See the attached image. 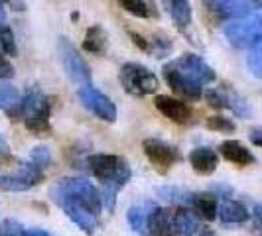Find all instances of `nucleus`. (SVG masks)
I'll return each mask as SVG.
<instances>
[{
  "label": "nucleus",
  "instance_id": "72a5a7b5",
  "mask_svg": "<svg viewBox=\"0 0 262 236\" xmlns=\"http://www.w3.org/2000/svg\"><path fill=\"white\" fill-rule=\"evenodd\" d=\"M250 142L254 146H258V148H262V126H258V128H254V130L250 132Z\"/></svg>",
  "mask_w": 262,
  "mask_h": 236
},
{
  "label": "nucleus",
  "instance_id": "9b49d317",
  "mask_svg": "<svg viewBox=\"0 0 262 236\" xmlns=\"http://www.w3.org/2000/svg\"><path fill=\"white\" fill-rule=\"evenodd\" d=\"M162 71H164L166 83H168L176 92H180L182 97H185V99H201V97H203V87H199L191 79L185 77L184 73L173 65V63H166Z\"/></svg>",
  "mask_w": 262,
  "mask_h": 236
},
{
  "label": "nucleus",
  "instance_id": "412c9836",
  "mask_svg": "<svg viewBox=\"0 0 262 236\" xmlns=\"http://www.w3.org/2000/svg\"><path fill=\"white\" fill-rule=\"evenodd\" d=\"M106 32L101 26H91L83 39V50L89 53H105Z\"/></svg>",
  "mask_w": 262,
  "mask_h": 236
},
{
  "label": "nucleus",
  "instance_id": "6e6552de",
  "mask_svg": "<svg viewBox=\"0 0 262 236\" xmlns=\"http://www.w3.org/2000/svg\"><path fill=\"white\" fill-rule=\"evenodd\" d=\"M57 183L66 191H69L71 195L77 197L81 203H85L95 215H99V210L103 207V197L91 181H87L83 177H66V179H59Z\"/></svg>",
  "mask_w": 262,
  "mask_h": 236
},
{
  "label": "nucleus",
  "instance_id": "4468645a",
  "mask_svg": "<svg viewBox=\"0 0 262 236\" xmlns=\"http://www.w3.org/2000/svg\"><path fill=\"white\" fill-rule=\"evenodd\" d=\"M148 232L152 236H171L176 232L173 228V213L170 209L154 207L148 219Z\"/></svg>",
  "mask_w": 262,
  "mask_h": 236
},
{
  "label": "nucleus",
  "instance_id": "a878e982",
  "mask_svg": "<svg viewBox=\"0 0 262 236\" xmlns=\"http://www.w3.org/2000/svg\"><path fill=\"white\" fill-rule=\"evenodd\" d=\"M203 97L213 108H231V99H233L231 95H225V92L215 91V89H207V91H203Z\"/></svg>",
  "mask_w": 262,
  "mask_h": 236
},
{
  "label": "nucleus",
  "instance_id": "a19ab883",
  "mask_svg": "<svg viewBox=\"0 0 262 236\" xmlns=\"http://www.w3.org/2000/svg\"><path fill=\"white\" fill-rule=\"evenodd\" d=\"M0 236H2V234H0Z\"/></svg>",
  "mask_w": 262,
  "mask_h": 236
},
{
  "label": "nucleus",
  "instance_id": "20e7f679",
  "mask_svg": "<svg viewBox=\"0 0 262 236\" xmlns=\"http://www.w3.org/2000/svg\"><path fill=\"white\" fill-rule=\"evenodd\" d=\"M120 85L132 97H146L158 91V77L140 63H124L120 67Z\"/></svg>",
  "mask_w": 262,
  "mask_h": 236
},
{
  "label": "nucleus",
  "instance_id": "0eeeda50",
  "mask_svg": "<svg viewBox=\"0 0 262 236\" xmlns=\"http://www.w3.org/2000/svg\"><path fill=\"white\" fill-rule=\"evenodd\" d=\"M43 179V170H39L38 166L30 163H22L16 173H8V175H0V189L4 191H28L30 187L38 185Z\"/></svg>",
  "mask_w": 262,
  "mask_h": 236
},
{
  "label": "nucleus",
  "instance_id": "b1692460",
  "mask_svg": "<svg viewBox=\"0 0 262 236\" xmlns=\"http://www.w3.org/2000/svg\"><path fill=\"white\" fill-rule=\"evenodd\" d=\"M20 103V95L14 89L12 85L2 83L0 85V110H10L12 106Z\"/></svg>",
  "mask_w": 262,
  "mask_h": 236
},
{
  "label": "nucleus",
  "instance_id": "7c9ffc66",
  "mask_svg": "<svg viewBox=\"0 0 262 236\" xmlns=\"http://www.w3.org/2000/svg\"><path fill=\"white\" fill-rule=\"evenodd\" d=\"M120 2V6L126 10V12L134 14V16H138V18H146L148 16V4H146L144 0H118Z\"/></svg>",
  "mask_w": 262,
  "mask_h": 236
},
{
  "label": "nucleus",
  "instance_id": "c9c22d12",
  "mask_svg": "<svg viewBox=\"0 0 262 236\" xmlns=\"http://www.w3.org/2000/svg\"><path fill=\"white\" fill-rule=\"evenodd\" d=\"M8 154V142L4 140V136L0 134V156H6Z\"/></svg>",
  "mask_w": 262,
  "mask_h": 236
},
{
  "label": "nucleus",
  "instance_id": "1a4fd4ad",
  "mask_svg": "<svg viewBox=\"0 0 262 236\" xmlns=\"http://www.w3.org/2000/svg\"><path fill=\"white\" fill-rule=\"evenodd\" d=\"M171 63L178 67L185 77L197 83L199 87H205V85L215 81V71L195 53H185V55H182L180 59H176Z\"/></svg>",
  "mask_w": 262,
  "mask_h": 236
},
{
  "label": "nucleus",
  "instance_id": "7ed1b4c3",
  "mask_svg": "<svg viewBox=\"0 0 262 236\" xmlns=\"http://www.w3.org/2000/svg\"><path fill=\"white\" fill-rule=\"evenodd\" d=\"M225 38L235 48H254L262 41V14H249L231 20L225 26Z\"/></svg>",
  "mask_w": 262,
  "mask_h": 236
},
{
  "label": "nucleus",
  "instance_id": "9d476101",
  "mask_svg": "<svg viewBox=\"0 0 262 236\" xmlns=\"http://www.w3.org/2000/svg\"><path fill=\"white\" fill-rule=\"evenodd\" d=\"M213 12L221 18H243L262 8V0H205Z\"/></svg>",
  "mask_w": 262,
  "mask_h": 236
},
{
  "label": "nucleus",
  "instance_id": "c756f323",
  "mask_svg": "<svg viewBox=\"0 0 262 236\" xmlns=\"http://www.w3.org/2000/svg\"><path fill=\"white\" fill-rule=\"evenodd\" d=\"M207 128L213 132H235V122L225 116H211L207 118Z\"/></svg>",
  "mask_w": 262,
  "mask_h": 236
},
{
  "label": "nucleus",
  "instance_id": "393cba45",
  "mask_svg": "<svg viewBox=\"0 0 262 236\" xmlns=\"http://www.w3.org/2000/svg\"><path fill=\"white\" fill-rule=\"evenodd\" d=\"M158 193L162 197H166L171 203H191L193 201V193H187L180 187H160Z\"/></svg>",
  "mask_w": 262,
  "mask_h": 236
},
{
  "label": "nucleus",
  "instance_id": "2eb2a0df",
  "mask_svg": "<svg viewBox=\"0 0 262 236\" xmlns=\"http://www.w3.org/2000/svg\"><path fill=\"white\" fill-rule=\"evenodd\" d=\"M219 152L227 161H231L235 166H250V163L256 161L252 152L247 146L241 144L238 140H225L223 144L219 146Z\"/></svg>",
  "mask_w": 262,
  "mask_h": 236
},
{
  "label": "nucleus",
  "instance_id": "4be33fe9",
  "mask_svg": "<svg viewBox=\"0 0 262 236\" xmlns=\"http://www.w3.org/2000/svg\"><path fill=\"white\" fill-rule=\"evenodd\" d=\"M168 6H170L171 18H173V22L178 26H189V22H191V4H189V0H168Z\"/></svg>",
  "mask_w": 262,
  "mask_h": 236
},
{
  "label": "nucleus",
  "instance_id": "6ab92c4d",
  "mask_svg": "<svg viewBox=\"0 0 262 236\" xmlns=\"http://www.w3.org/2000/svg\"><path fill=\"white\" fill-rule=\"evenodd\" d=\"M152 209H154V207L148 205V203L132 205L130 209H128L126 219H128V223H130L134 232H146V230H148V219H150Z\"/></svg>",
  "mask_w": 262,
  "mask_h": 236
},
{
  "label": "nucleus",
  "instance_id": "2f4dec72",
  "mask_svg": "<svg viewBox=\"0 0 262 236\" xmlns=\"http://www.w3.org/2000/svg\"><path fill=\"white\" fill-rule=\"evenodd\" d=\"M0 234L2 236H26V228L18 221H12V219H6L0 223Z\"/></svg>",
  "mask_w": 262,
  "mask_h": 236
},
{
  "label": "nucleus",
  "instance_id": "ddd939ff",
  "mask_svg": "<svg viewBox=\"0 0 262 236\" xmlns=\"http://www.w3.org/2000/svg\"><path fill=\"white\" fill-rule=\"evenodd\" d=\"M154 106L164 114L166 118H170L171 122H178V124H184L191 116V108L182 103L180 99H173L168 95H156L154 97Z\"/></svg>",
  "mask_w": 262,
  "mask_h": 236
},
{
  "label": "nucleus",
  "instance_id": "473e14b6",
  "mask_svg": "<svg viewBox=\"0 0 262 236\" xmlns=\"http://www.w3.org/2000/svg\"><path fill=\"white\" fill-rule=\"evenodd\" d=\"M10 77H14V67L6 59V55L0 53V79H10Z\"/></svg>",
  "mask_w": 262,
  "mask_h": 236
},
{
  "label": "nucleus",
  "instance_id": "aec40b11",
  "mask_svg": "<svg viewBox=\"0 0 262 236\" xmlns=\"http://www.w3.org/2000/svg\"><path fill=\"white\" fill-rule=\"evenodd\" d=\"M173 228L176 232L182 236H193L197 232V219L193 217V213L185 207L173 213Z\"/></svg>",
  "mask_w": 262,
  "mask_h": 236
},
{
  "label": "nucleus",
  "instance_id": "f704fd0d",
  "mask_svg": "<svg viewBox=\"0 0 262 236\" xmlns=\"http://www.w3.org/2000/svg\"><path fill=\"white\" fill-rule=\"evenodd\" d=\"M130 38H132V41H134V43H136V45L140 48V50H144V52H148V48H150V45H148V41H146V39L142 38V36H138V34H134V32H130Z\"/></svg>",
  "mask_w": 262,
  "mask_h": 236
},
{
  "label": "nucleus",
  "instance_id": "c85d7f7f",
  "mask_svg": "<svg viewBox=\"0 0 262 236\" xmlns=\"http://www.w3.org/2000/svg\"><path fill=\"white\" fill-rule=\"evenodd\" d=\"M30 161H32L34 166H38L39 170H46V168L52 163V154H50V150H48L46 146H38V148L32 150Z\"/></svg>",
  "mask_w": 262,
  "mask_h": 236
},
{
  "label": "nucleus",
  "instance_id": "f3484780",
  "mask_svg": "<svg viewBox=\"0 0 262 236\" xmlns=\"http://www.w3.org/2000/svg\"><path fill=\"white\" fill-rule=\"evenodd\" d=\"M249 217L250 215H249V210H247V207H245L243 203H238V201L227 199L223 205L219 207V219H221L223 223H229V224L247 223Z\"/></svg>",
  "mask_w": 262,
  "mask_h": 236
},
{
  "label": "nucleus",
  "instance_id": "58836bf2",
  "mask_svg": "<svg viewBox=\"0 0 262 236\" xmlns=\"http://www.w3.org/2000/svg\"><path fill=\"white\" fill-rule=\"evenodd\" d=\"M4 22H6V12H4V8H2V0H0V26H4Z\"/></svg>",
  "mask_w": 262,
  "mask_h": 236
},
{
  "label": "nucleus",
  "instance_id": "dca6fc26",
  "mask_svg": "<svg viewBox=\"0 0 262 236\" xmlns=\"http://www.w3.org/2000/svg\"><path fill=\"white\" fill-rule=\"evenodd\" d=\"M189 163H191V168H193L197 173L209 175V173H213V171L217 170V166H219V156H217V152L211 150V148H195V150H191V154H189Z\"/></svg>",
  "mask_w": 262,
  "mask_h": 236
},
{
  "label": "nucleus",
  "instance_id": "f257e3e1",
  "mask_svg": "<svg viewBox=\"0 0 262 236\" xmlns=\"http://www.w3.org/2000/svg\"><path fill=\"white\" fill-rule=\"evenodd\" d=\"M87 166L93 175L103 183V187L122 189L130 181V166L124 157L113 154H93L87 157Z\"/></svg>",
  "mask_w": 262,
  "mask_h": 236
},
{
  "label": "nucleus",
  "instance_id": "cd10ccee",
  "mask_svg": "<svg viewBox=\"0 0 262 236\" xmlns=\"http://www.w3.org/2000/svg\"><path fill=\"white\" fill-rule=\"evenodd\" d=\"M247 65H249L252 75H256V77L262 79V41H258V43L252 48L249 59H247Z\"/></svg>",
  "mask_w": 262,
  "mask_h": 236
},
{
  "label": "nucleus",
  "instance_id": "423d86ee",
  "mask_svg": "<svg viewBox=\"0 0 262 236\" xmlns=\"http://www.w3.org/2000/svg\"><path fill=\"white\" fill-rule=\"evenodd\" d=\"M77 97L81 101V105L85 106L89 112H93L97 118H101L105 122H115L117 120V106H115V103L99 89H95L93 85L79 87Z\"/></svg>",
  "mask_w": 262,
  "mask_h": 236
},
{
  "label": "nucleus",
  "instance_id": "39448f33",
  "mask_svg": "<svg viewBox=\"0 0 262 236\" xmlns=\"http://www.w3.org/2000/svg\"><path fill=\"white\" fill-rule=\"evenodd\" d=\"M59 59H61V65L66 69L67 77L71 79V83H75L79 87H85V85H91V71L87 61L81 57V53L77 52V48L69 41L67 38H59Z\"/></svg>",
  "mask_w": 262,
  "mask_h": 236
},
{
  "label": "nucleus",
  "instance_id": "4c0bfd02",
  "mask_svg": "<svg viewBox=\"0 0 262 236\" xmlns=\"http://www.w3.org/2000/svg\"><path fill=\"white\" fill-rule=\"evenodd\" d=\"M254 219H256L258 224L262 226V205H256V207H254Z\"/></svg>",
  "mask_w": 262,
  "mask_h": 236
},
{
  "label": "nucleus",
  "instance_id": "a211bd4d",
  "mask_svg": "<svg viewBox=\"0 0 262 236\" xmlns=\"http://www.w3.org/2000/svg\"><path fill=\"white\" fill-rule=\"evenodd\" d=\"M191 205L199 213V217L205 221H215L219 215V203H217V197L213 193H197V195H193Z\"/></svg>",
  "mask_w": 262,
  "mask_h": 236
},
{
  "label": "nucleus",
  "instance_id": "e433bc0d",
  "mask_svg": "<svg viewBox=\"0 0 262 236\" xmlns=\"http://www.w3.org/2000/svg\"><path fill=\"white\" fill-rule=\"evenodd\" d=\"M26 236H52V234H48L46 230H39V228H32V230H26Z\"/></svg>",
  "mask_w": 262,
  "mask_h": 236
},
{
  "label": "nucleus",
  "instance_id": "f03ea898",
  "mask_svg": "<svg viewBox=\"0 0 262 236\" xmlns=\"http://www.w3.org/2000/svg\"><path fill=\"white\" fill-rule=\"evenodd\" d=\"M50 195H52L53 203L59 205L61 209L66 210L67 217L77 224L85 234H93V232H95V228H97L95 213H93L85 203H81L77 197L71 195L69 191H66L59 183H55L52 189H50Z\"/></svg>",
  "mask_w": 262,
  "mask_h": 236
},
{
  "label": "nucleus",
  "instance_id": "bb28decb",
  "mask_svg": "<svg viewBox=\"0 0 262 236\" xmlns=\"http://www.w3.org/2000/svg\"><path fill=\"white\" fill-rule=\"evenodd\" d=\"M0 53H4V55H16L14 34L8 26H0Z\"/></svg>",
  "mask_w": 262,
  "mask_h": 236
},
{
  "label": "nucleus",
  "instance_id": "f8f14e48",
  "mask_svg": "<svg viewBox=\"0 0 262 236\" xmlns=\"http://www.w3.org/2000/svg\"><path fill=\"white\" fill-rule=\"evenodd\" d=\"M142 148H144V154L148 156V159L160 168H171L180 159V152L173 146L166 144L164 140H158V138L144 140Z\"/></svg>",
  "mask_w": 262,
  "mask_h": 236
},
{
  "label": "nucleus",
  "instance_id": "5701e85b",
  "mask_svg": "<svg viewBox=\"0 0 262 236\" xmlns=\"http://www.w3.org/2000/svg\"><path fill=\"white\" fill-rule=\"evenodd\" d=\"M26 120V128L30 132H34L36 136H48L50 134V110H43L38 114H32V116L24 118Z\"/></svg>",
  "mask_w": 262,
  "mask_h": 236
},
{
  "label": "nucleus",
  "instance_id": "ea45409f",
  "mask_svg": "<svg viewBox=\"0 0 262 236\" xmlns=\"http://www.w3.org/2000/svg\"><path fill=\"white\" fill-rule=\"evenodd\" d=\"M2 2H4V0H2Z\"/></svg>",
  "mask_w": 262,
  "mask_h": 236
}]
</instances>
